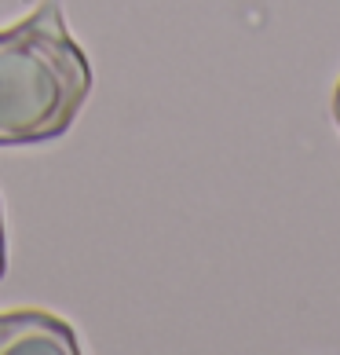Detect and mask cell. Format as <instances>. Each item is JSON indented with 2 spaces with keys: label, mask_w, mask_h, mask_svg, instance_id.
Wrapping results in <instances>:
<instances>
[{
  "label": "cell",
  "mask_w": 340,
  "mask_h": 355,
  "mask_svg": "<svg viewBox=\"0 0 340 355\" xmlns=\"http://www.w3.org/2000/svg\"><path fill=\"white\" fill-rule=\"evenodd\" d=\"M333 117H337V125H340V81L333 88Z\"/></svg>",
  "instance_id": "cell-4"
},
{
  "label": "cell",
  "mask_w": 340,
  "mask_h": 355,
  "mask_svg": "<svg viewBox=\"0 0 340 355\" xmlns=\"http://www.w3.org/2000/svg\"><path fill=\"white\" fill-rule=\"evenodd\" d=\"M81 355L73 326L44 308L0 311V355Z\"/></svg>",
  "instance_id": "cell-2"
},
{
  "label": "cell",
  "mask_w": 340,
  "mask_h": 355,
  "mask_svg": "<svg viewBox=\"0 0 340 355\" xmlns=\"http://www.w3.org/2000/svg\"><path fill=\"white\" fill-rule=\"evenodd\" d=\"M91 81V62L70 37L55 0L0 30V147L66 136L88 103Z\"/></svg>",
  "instance_id": "cell-1"
},
{
  "label": "cell",
  "mask_w": 340,
  "mask_h": 355,
  "mask_svg": "<svg viewBox=\"0 0 340 355\" xmlns=\"http://www.w3.org/2000/svg\"><path fill=\"white\" fill-rule=\"evenodd\" d=\"M8 271V234H4V202H0V279Z\"/></svg>",
  "instance_id": "cell-3"
}]
</instances>
